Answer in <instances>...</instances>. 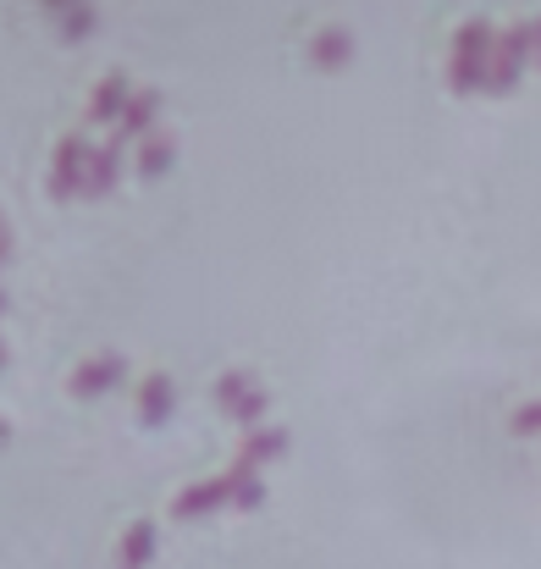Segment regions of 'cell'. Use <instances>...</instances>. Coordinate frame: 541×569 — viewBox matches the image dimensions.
<instances>
[{
    "mask_svg": "<svg viewBox=\"0 0 541 569\" xmlns=\"http://www.w3.org/2000/svg\"><path fill=\"white\" fill-rule=\"evenodd\" d=\"M509 420H514V431H541V398H525Z\"/></svg>",
    "mask_w": 541,
    "mask_h": 569,
    "instance_id": "16",
    "label": "cell"
},
{
    "mask_svg": "<svg viewBox=\"0 0 541 569\" xmlns=\"http://www.w3.org/2000/svg\"><path fill=\"white\" fill-rule=\"evenodd\" d=\"M210 392H216L221 409H232V415L243 420V431H249V426H266V403H271V398H266V387L249 377L243 366H227L221 377L210 381Z\"/></svg>",
    "mask_w": 541,
    "mask_h": 569,
    "instance_id": "3",
    "label": "cell"
},
{
    "mask_svg": "<svg viewBox=\"0 0 541 569\" xmlns=\"http://www.w3.org/2000/svg\"><path fill=\"white\" fill-rule=\"evenodd\" d=\"M133 89H139V83H133L122 67L100 72V78L89 83V117H94V122H122V111H128Z\"/></svg>",
    "mask_w": 541,
    "mask_h": 569,
    "instance_id": "5",
    "label": "cell"
},
{
    "mask_svg": "<svg viewBox=\"0 0 541 569\" xmlns=\"http://www.w3.org/2000/svg\"><path fill=\"white\" fill-rule=\"evenodd\" d=\"M0 227H6V216H0Z\"/></svg>",
    "mask_w": 541,
    "mask_h": 569,
    "instance_id": "21",
    "label": "cell"
},
{
    "mask_svg": "<svg viewBox=\"0 0 541 569\" xmlns=\"http://www.w3.org/2000/svg\"><path fill=\"white\" fill-rule=\"evenodd\" d=\"M531 44H537V61H541V11L531 17Z\"/></svg>",
    "mask_w": 541,
    "mask_h": 569,
    "instance_id": "18",
    "label": "cell"
},
{
    "mask_svg": "<svg viewBox=\"0 0 541 569\" xmlns=\"http://www.w3.org/2000/svg\"><path fill=\"white\" fill-rule=\"evenodd\" d=\"M128 371V360H122V349H100V355H83L72 371H67V387L72 392H106V387H117Z\"/></svg>",
    "mask_w": 541,
    "mask_h": 569,
    "instance_id": "6",
    "label": "cell"
},
{
    "mask_svg": "<svg viewBox=\"0 0 541 569\" xmlns=\"http://www.w3.org/2000/svg\"><path fill=\"white\" fill-rule=\"evenodd\" d=\"M133 398H139V409H144V420H167V409L178 403V381L172 371H161V366H150L139 387H133Z\"/></svg>",
    "mask_w": 541,
    "mask_h": 569,
    "instance_id": "9",
    "label": "cell"
},
{
    "mask_svg": "<svg viewBox=\"0 0 541 569\" xmlns=\"http://www.w3.org/2000/svg\"><path fill=\"white\" fill-rule=\"evenodd\" d=\"M531 17H514L498 28V44H492V61H487V89H514L525 56H531Z\"/></svg>",
    "mask_w": 541,
    "mask_h": 569,
    "instance_id": "2",
    "label": "cell"
},
{
    "mask_svg": "<svg viewBox=\"0 0 541 569\" xmlns=\"http://www.w3.org/2000/svg\"><path fill=\"white\" fill-rule=\"evenodd\" d=\"M172 156H178V139L156 128V133H144V139H139V156H133V161H139V172H161Z\"/></svg>",
    "mask_w": 541,
    "mask_h": 569,
    "instance_id": "14",
    "label": "cell"
},
{
    "mask_svg": "<svg viewBox=\"0 0 541 569\" xmlns=\"http://www.w3.org/2000/svg\"><path fill=\"white\" fill-rule=\"evenodd\" d=\"M216 503H232V476H227V470L199 476V481H188V487L172 492V515H204V509H216Z\"/></svg>",
    "mask_w": 541,
    "mask_h": 569,
    "instance_id": "7",
    "label": "cell"
},
{
    "mask_svg": "<svg viewBox=\"0 0 541 569\" xmlns=\"http://www.w3.org/2000/svg\"><path fill=\"white\" fill-rule=\"evenodd\" d=\"M492 44H498V22L487 11H470L453 39H448V78L459 89H487V61H492Z\"/></svg>",
    "mask_w": 541,
    "mask_h": 569,
    "instance_id": "1",
    "label": "cell"
},
{
    "mask_svg": "<svg viewBox=\"0 0 541 569\" xmlns=\"http://www.w3.org/2000/svg\"><path fill=\"white\" fill-rule=\"evenodd\" d=\"M282 442H288V426L266 420V426H249V431L238 437V453H232V459H243V465H254V470H260V459L282 453Z\"/></svg>",
    "mask_w": 541,
    "mask_h": 569,
    "instance_id": "10",
    "label": "cell"
},
{
    "mask_svg": "<svg viewBox=\"0 0 541 569\" xmlns=\"http://www.w3.org/2000/svg\"><path fill=\"white\" fill-rule=\"evenodd\" d=\"M89 133H61V144H56V161H50V189L56 193H78L83 189V172H89Z\"/></svg>",
    "mask_w": 541,
    "mask_h": 569,
    "instance_id": "4",
    "label": "cell"
},
{
    "mask_svg": "<svg viewBox=\"0 0 541 569\" xmlns=\"http://www.w3.org/2000/svg\"><path fill=\"white\" fill-rule=\"evenodd\" d=\"M354 50V33L343 28V22H321L315 33H310V56L315 61H343Z\"/></svg>",
    "mask_w": 541,
    "mask_h": 569,
    "instance_id": "13",
    "label": "cell"
},
{
    "mask_svg": "<svg viewBox=\"0 0 541 569\" xmlns=\"http://www.w3.org/2000/svg\"><path fill=\"white\" fill-rule=\"evenodd\" d=\"M117 156H122V139H100L94 150H89V172H83V189L100 193L117 183Z\"/></svg>",
    "mask_w": 541,
    "mask_h": 569,
    "instance_id": "12",
    "label": "cell"
},
{
    "mask_svg": "<svg viewBox=\"0 0 541 569\" xmlns=\"http://www.w3.org/2000/svg\"><path fill=\"white\" fill-rule=\"evenodd\" d=\"M117 559L128 569H144L156 559V520H128L122 537H117Z\"/></svg>",
    "mask_w": 541,
    "mask_h": 569,
    "instance_id": "11",
    "label": "cell"
},
{
    "mask_svg": "<svg viewBox=\"0 0 541 569\" xmlns=\"http://www.w3.org/2000/svg\"><path fill=\"white\" fill-rule=\"evenodd\" d=\"M6 437H11V426H6V420H0V442H6Z\"/></svg>",
    "mask_w": 541,
    "mask_h": 569,
    "instance_id": "19",
    "label": "cell"
},
{
    "mask_svg": "<svg viewBox=\"0 0 541 569\" xmlns=\"http://www.w3.org/2000/svg\"><path fill=\"white\" fill-rule=\"evenodd\" d=\"M156 111H161V89H156V83H139L133 100H128V111H122V122H117V128H122L117 139H133V144H139L144 133H156Z\"/></svg>",
    "mask_w": 541,
    "mask_h": 569,
    "instance_id": "8",
    "label": "cell"
},
{
    "mask_svg": "<svg viewBox=\"0 0 541 569\" xmlns=\"http://www.w3.org/2000/svg\"><path fill=\"white\" fill-rule=\"evenodd\" d=\"M67 28H94V6H56Z\"/></svg>",
    "mask_w": 541,
    "mask_h": 569,
    "instance_id": "17",
    "label": "cell"
},
{
    "mask_svg": "<svg viewBox=\"0 0 541 569\" xmlns=\"http://www.w3.org/2000/svg\"><path fill=\"white\" fill-rule=\"evenodd\" d=\"M227 476H232V503H260V498H266V476H260L254 465L232 459V465H227Z\"/></svg>",
    "mask_w": 541,
    "mask_h": 569,
    "instance_id": "15",
    "label": "cell"
},
{
    "mask_svg": "<svg viewBox=\"0 0 541 569\" xmlns=\"http://www.w3.org/2000/svg\"><path fill=\"white\" fill-rule=\"evenodd\" d=\"M0 310H6V288H0Z\"/></svg>",
    "mask_w": 541,
    "mask_h": 569,
    "instance_id": "20",
    "label": "cell"
}]
</instances>
